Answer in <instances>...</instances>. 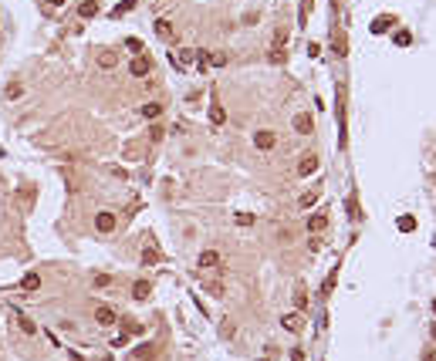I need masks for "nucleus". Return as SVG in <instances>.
<instances>
[{
    "mask_svg": "<svg viewBox=\"0 0 436 361\" xmlns=\"http://www.w3.org/2000/svg\"><path fill=\"white\" fill-rule=\"evenodd\" d=\"M149 71H152V61L146 54H135L132 64H129V75H132V78H146Z\"/></svg>",
    "mask_w": 436,
    "mask_h": 361,
    "instance_id": "1",
    "label": "nucleus"
},
{
    "mask_svg": "<svg viewBox=\"0 0 436 361\" xmlns=\"http://www.w3.org/2000/svg\"><path fill=\"white\" fill-rule=\"evenodd\" d=\"M274 142H277V135L271 132V129H261V132L254 135V145H257L261 152H267V149H274Z\"/></svg>",
    "mask_w": 436,
    "mask_h": 361,
    "instance_id": "2",
    "label": "nucleus"
},
{
    "mask_svg": "<svg viewBox=\"0 0 436 361\" xmlns=\"http://www.w3.org/2000/svg\"><path fill=\"white\" fill-rule=\"evenodd\" d=\"M115 223H118V220H115V213H109V209L95 216V229H98V233H112Z\"/></svg>",
    "mask_w": 436,
    "mask_h": 361,
    "instance_id": "3",
    "label": "nucleus"
},
{
    "mask_svg": "<svg viewBox=\"0 0 436 361\" xmlns=\"http://www.w3.org/2000/svg\"><path fill=\"white\" fill-rule=\"evenodd\" d=\"M311 129H315V122H311V115H308V112L294 115V132H298V135H311Z\"/></svg>",
    "mask_w": 436,
    "mask_h": 361,
    "instance_id": "4",
    "label": "nucleus"
},
{
    "mask_svg": "<svg viewBox=\"0 0 436 361\" xmlns=\"http://www.w3.org/2000/svg\"><path fill=\"white\" fill-rule=\"evenodd\" d=\"M311 172H318V155L315 152L301 155V162H298V176H311Z\"/></svg>",
    "mask_w": 436,
    "mask_h": 361,
    "instance_id": "5",
    "label": "nucleus"
},
{
    "mask_svg": "<svg viewBox=\"0 0 436 361\" xmlns=\"http://www.w3.org/2000/svg\"><path fill=\"white\" fill-rule=\"evenodd\" d=\"M392 24H396V17H392V14H382V17L372 20V34H385Z\"/></svg>",
    "mask_w": 436,
    "mask_h": 361,
    "instance_id": "6",
    "label": "nucleus"
},
{
    "mask_svg": "<svg viewBox=\"0 0 436 361\" xmlns=\"http://www.w3.org/2000/svg\"><path fill=\"white\" fill-rule=\"evenodd\" d=\"M149 294H152L149 280H135V284H132V297H135V301H149Z\"/></svg>",
    "mask_w": 436,
    "mask_h": 361,
    "instance_id": "7",
    "label": "nucleus"
},
{
    "mask_svg": "<svg viewBox=\"0 0 436 361\" xmlns=\"http://www.w3.org/2000/svg\"><path fill=\"white\" fill-rule=\"evenodd\" d=\"M325 226H328V216H325V213H315V216H308V229H311V233H322Z\"/></svg>",
    "mask_w": 436,
    "mask_h": 361,
    "instance_id": "8",
    "label": "nucleus"
},
{
    "mask_svg": "<svg viewBox=\"0 0 436 361\" xmlns=\"http://www.w3.org/2000/svg\"><path fill=\"white\" fill-rule=\"evenodd\" d=\"M132 355H135L139 361H156V344H139Z\"/></svg>",
    "mask_w": 436,
    "mask_h": 361,
    "instance_id": "9",
    "label": "nucleus"
},
{
    "mask_svg": "<svg viewBox=\"0 0 436 361\" xmlns=\"http://www.w3.org/2000/svg\"><path fill=\"white\" fill-rule=\"evenodd\" d=\"M95 321L102 324V327H109V324H115V311H112V307H98V311H95Z\"/></svg>",
    "mask_w": 436,
    "mask_h": 361,
    "instance_id": "10",
    "label": "nucleus"
},
{
    "mask_svg": "<svg viewBox=\"0 0 436 361\" xmlns=\"http://www.w3.org/2000/svg\"><path fill=\"white\" fill-rule=\"evenodd\" d=\"M95 14H98V0H85V3L78 7V17H81V20L95 17Z\"/></svg>",
    "mask_w": 436,
    "mask_h": 361,
    "instance_id": "11",
    "label": "nucleus"
},
{
    "mask_svg": "<svg viewBox=\"0 0 436 361\" xmlns=\"http://www.w3.org/2000/svg\"><path fill=\"white\" fill-rule=\"evenodd\" d=\"M271 61H274V64H284V57H287V51H284V41H274V47H271Z\"/></svg>",
    "mask_w": 436,
    "mask_h": 361,
    "instance_id": "12",
    "label": "nucleus"
},
{
    "mask_svg": "<svg viewBox=\"0 0 436 361\" xmlns=\"http://www.w3.org/2000/svg\"><path fill=\"white\" fill-rule=\"evenodd\" d=\"M139 112H142V118H159V115H163V105H159V101H146Z\"/></svg>",
    "mask_w": 436,
    "mask_h": 361,
    "instance_id": "13",
    "label": "nucleus"
},
{
    "mask_svg": "<svg viewBox=\"0 0 436 361\" xmlns=\"http://www.w3.org/2000/svg\"><path fill=\"white\" fill-rule=\"evenodd\" d=\"M200 267H220V253L217 250H203L200 253Z\"/></svg>",
    "mask_w": 436,
    "mask_h": 361,
    "instance_id": "14",
    "label": "nucleus"
},
{
    "mask_svg": "<svg viewBox=\"0 0 436 361\" xmlns=\"http://www.w3.org/2000/svg\"><path fill=\"white\" fill-rule=\"evenodd\" d=\"M287 327V331H294V334H298V331H301L304 327V321H301V314H284V321H281Z\"/></svg>",
    "mask_w": 436,
    "mask_h": 361,
    "instance_id": "15",
    "label": "nucleus"
},
{
    "mask_svg": "<svg viewBox=\"0 0 436 361\" xmlns=\"http://www.w3.org/2000/svg\"><path fill=\"white\" fill-rule=\"evenodd\" d=\"M156 34L163 41H172V24L169 20H156Z\"/></svg>",
    "mask_w": 436,
    "mask_h": 361,
    "instance_id": "16",
    "label": "nucleus"
},
{
    "mask_svg": "<svg viewBox=\"0 0 436 361\" xmlns=\"http://www.w3.org/2000/svg\"><path fill=\"white\" fill-rule=\"evenodd\" d=\"M318 196H322V192H318V189H308V192H304V196H301V199H298V206H301V209L315 206V203H318Z\"/></svg>",
    "mask_w": 436,
    "mask_h": 361,
    "instance_id": "17",
    "label": "nucleus"
},
{
    "mask_svg": "<svg viewBox=\"0 0 436 361\" xmlns=\"http://www.w3.org/2000/svg\"><path fill=\"white\" fill-rule=\"evenodd\" d=\"M335 284H338V267H335V270L328 273V280H325V287H322V297H328V294L335 290Z\"/></svg>",
    "mask_w": 436,
    "mask_h": 361,
    "instance_id": "18",
    "label": "nucleus"
},
{
    "mask_svg": "<svg viewBox=\"0 0 436 361\" xmlns=\"http://www.w3.org/2000/svg\"><path fill=\"white\" fill-rule=\"evenodd\" d=\"M20 287H24V290H38V287H41V273H27V277L20 280Z\"/></svg>",
    "mask_w": 436,
    "mask_h": 361,
    "instance_id": "19",
    "label": "nucleus"
},
{
    "mask_svg": "<svg viewBox=\"0 0 436 361\" xmlns=\"http://www.w3.org/2000/svg\"><path fill=\"white\" fill-rule=\"evenodd\" d=\"M294 304L301 307V311L308 307V290H304V284H298V287H294Z\"/></svg>",
    "mask_w": 436,
    "mask_h": 361,
    "instance_id": "20",
    "label": "nucleus"
},
{
    "mask_svg": "<svg viewBox=\"0 0 436 361\" xmlns=\"http://www.w3.org/2000/svg\"><path fill=\"white\" fill-rule=\"evenodd\" d=\"M135 3H139V0H122V3H118V7L112 10V17H122V14H129V10L135 7Z\"/></svg>",
    "mask_w": 436,
    "mask_h": 361,
    "instance_id": "21",
    "label": "nucleus"
},
{
    "mask_svg": "<svg viewBox=\"0 0 436 361\" xmlns=\"http://www.w3.org/2000/svg\"><path fill=\"white\" fill-rule=\"evenodd\" d=\"M115 61H118V57H115L112 51H102V54H98V64H102V68H115Z\"/></svg>",
    "mask_w": 436,
    "mask_h": 361,
    "instance_id": "22",
    "label": "nucleus"
},
{
    "mask_svg": "<svg viewBox=\"0 0 436 361\" xmlns=\"http://www.w3.org/2000/svg\"><path fill=\"white\" fill-rule=\"evenodd\" d=\"M207 64H213V68H223V64H227V54L213 51V54H207Z\"/></svg>",
    "mask_w": 436,
    "mask_h": 361,
    "instance_id": "23",
    "label": "nucleus"
},
{
    "mask_svg": "<svg viewBox=\"0 0 436 361\" xmlns=\"http://www.w3.org/2000/svg\"><path fill=\"white\" fill-rule=\"evenodd\" d=\"M210 118H213V125H223V118H227V115H223V108H220L217 101H213V108H210Z\"/></svg>",
    "mask_w": 436,
    "mask_h": 361,
    "instance_id": "24",
    "label": "nucleus"
},
{
    "mask_svg": "<svg viewBox=\"0 0 436 361\" xmlns=\"http://www.w3.org/2000/svg\"><path fill=\"white\" fill-rule=\"evenodd\" d=\"M399 229H402V233H413V229H416V220H413V216H399Z\"/></svg>",
    "mask_w": 436,
    "mask_h": 361,
    "instance_id": "25",
    "label": "nucleus"
},
{
    "mask_svg": "<svg viewBox=\"0 0 436 361\" xmlns=\"http://www.w3.org/2000/svg\"><path fill=\"white\" fill-rule=\"evenodd\" d=\"M17 324H20V331H24V334H34V321H31V317L17 314Z\"/></svg>",
    "mask_w": 436,
    "mask_h": 361,
    "instance_id": "26",
    "label": "nucleus"
},
{
    "mask_svg": "<svg viewBox=\"0 0 436 361\" xmlns=\"http://www.w3.org/2000/svg\"><path fill=\"white\" fill-rule=\"evenodd\" d=\"M122 324H125V334H142V324H139V321H132V317H125Z\"/></svg>",
    "mask_w": 436,
    "mask_h": 361,
    "instance_id": "27",
    "label": "nucleus"
},
{
    "mask_svg": "<svg viewBox=\"0 0 436 361\" xmlns=\"http://www.w3.org/2000/svg\"><path fill=\"white\" fill-rule=\"evenodd\" d=\"M399 44V47H406V44H413V34H409V31H396V38H392Z\"/></svg>",
    "mask_w": 436,
    "mask_h": 361,
    "instance_id": "28",
    "label": "nucleus"
},
{
    "mask_svg": "<svg viewBox=\"0 0 436 361\" xmlns=\"http://www.w3.org/2000/svg\"><path fill=\"white\" fill-rule=\"evenodd\" d=\"M308 14H311V0H301V14H298V24H308Z\"/></svg>",
    "mask_w": 436,
    "mask_h": 361,
    "instance_id": "29",
    "label": "nucleus"
},
{
    "mask_svg": "<svg viewBox=\"0 0 436 361\" xmlns=\"http://www.w3.org/2000/svg\"><path fill=\"white\" fill-rule=\"evenodd\" d=\"M156 260H159V250H152V247L142 250V264H156Z\"/></svg>",
    "mask_w": 436,
    "mask_h": 361,
    "instance_id": "30",
    "label": "nucleus"
},
{
    "mask_svg": "<svg viewBox=\"0 0 436 361\" xmlns=\"http://www.w3.org/2000/svg\"><path fill=\"white\" fill-rule=\"evenodd\" d=\"M237 226H254V216L250 213H237Z\"/></svg>",
    "mask_w": 436,
    "mask_h": 361,
    "instance_id": "31",
    "label": "nucleus"
},
{
    "mask_svg": "<svg viewBox=\"0 0 436 361\" xmlns=\"http://www.w3.org/2000/svg\"><path fill=\"white\" fill-rule=\"evenodd\" d=\"M163 135H166V132H163V125H152V129H149V138H152V142H159Z\"/></svg>",
    "mask_w": 436,
    "mask_h": 361,
    "instance_id": "32",
    "label": "nucleus"
},
{
    "mask_svg": "<svg viewBox=\"0 0 436 361\" xmlns=\"http://www.w3.org/2000/svg\"><path fill=\"white\" fill-rule=\"evenodd\" d=\"M335 54H345V38H341V34H335Z\"/></svg>",
    "mask_w": 436,
    "mask_h": 361,
    "instance_id": "33",
    "label": "nucleus"
},
{
    "mask_svg": "<svg viewBox=\"0 0 436 361\" xmlns=\"http://www.w3.org/2000/svg\"><path fill=\"white\" fill-rule=\"evenodd\" d=\"M207 290L213 294V297H223V287H220V284H207Z\"/></svg>",
    "mask_w": 436,
    "mask_h": 361,
    "instance_id": "34",
    "label": "nucleus"
},
{
    "mask_svg": "<svg viewBox=\"0 0 436 361\" xmlns=\"http://www.w3.org/2000/svg\"><path fill=\"white\" fill-rule=\"evenodd\" d=\"M125 44H129V51H142V41H139V38H129Z\"/></svg>",
    "mask_w": 436,
    "mask_h": 361,
    "instance_id": "35",
    "label": "nucleus"
},
{
    "mask_svg": "<svg viewBox=\"0 0 436 361\" xmlns=\"http://www.w3.org/2000/svg\"><path fill=\"white\" fill-rule=\"evenodd\" d=\"M291 361H304V351H301V348H294V351H291Z\"/></svg>",
    "mask_w": 436,
    "mask_h": 361,
    "instance_id": "36",
    "label": "nucleus"
},
{
    "mask_svg": "<svg viewBox=\"0 0 436 361\" xmlns=\"http://www.w3.org/2000/svg\"><path fill=\"white\" fill-rule=\"evenodd\" d=\"M423 361H436V351H426V355H423Z\"/></svg>",
    "mask_w": 436,
    "mask_h": 361,
    "instance_id": "37",
    "label": "nucleus"
},
{
    "mask_svg": "<svg viewBox=\"0 0 436 361\" xmlns=\"http://www.w3.org/2000/svg\"><path fill=\"white\" fill-rule=\"evenodd\" d=\"M61 3H64V0H48V7H61Z\"/></svg>",
    "mask_w": 436,
    "mask_h": 361,
    "instance_id": "38",
    "label": "nucleus"
},
{
    "mask_svg": "<svg viewBox=\"0 0 436 361\" xmlns=\"http://www.w3.org/2000/svg\"><path fill=\"white\" fill-rule=\"evenodd\" d=\"M433 341H436V324H433Z\"/></svg>",
    "mask_w": 436,
    "mask_h": 361,
    "instance_id": "39",
    "label": "nucleus"
},
{
    "mask_svg": "<svg viewBox=\"0 0 436 361\" xmlns=\"http://www.w3.org/2000/svg\"><path fill=\"white\" fill-rule=\"evenodd\" d=\"M433 314H436V297H433Z\"/></svg>",
    "mask_w": 436,
    "mask_h": 361,
    "instance_id": "40",
    "label": "nucleus"
},
{
    "mask_svg": "<svg viewBox=\"0 0 436 361\" xmlns=\"http://www.w3.org/2000/svg\"><path fill=\"white\" fill-rule=\"evenodd\" d=\"M433 247H436V236H433Z\"/></svg>",
    "mask_w": 436,
    "mask_h": 361,
    "instance_id": "41",
    "label": "nucleus"
}]
</instances>
